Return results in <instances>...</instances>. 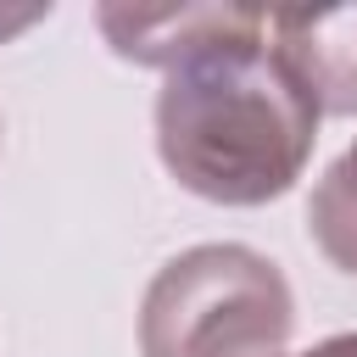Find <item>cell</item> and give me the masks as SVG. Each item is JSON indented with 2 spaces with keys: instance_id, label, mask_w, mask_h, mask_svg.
<instances>
[{
  "instance_id": "8992f818",
  "label": "cell",
  "mask_w": 357,
  "mask_h": 357,
  "mask_svg": "<svg viewBox=\"0 0 357 357\" xmlns=\"http://www.w3.org/2000/svg\"><path fill=\"white\" fill-rule=\"evenodd\" d=\"M301 357H357V335H329V340H318V346L301 351Z\"/></svg>"
},
{
  "instance_id": "277c9868",
  "label": "cell",
  "mask_w": 357,
  "mask_h": 357,
  "mask_svg": "<svg viewBox=\"0 0 357 357\" xmlns=\"http://www.w3.org/2000/svg\"><path fill=\"white\" fill-rule=\"evenodd\" d=\"M268 33L290 56L301 84L312 89L318 112H329V117L357 112V6L268 11Z\"/></svg>"
},
{
  "instance_id": "52a82bcc",
  "label": "cell",
  "mask_w": 357,
  "mask_h": 357,
  "mask_svg": "<svg viewBox=\"0 0 357 357\" xmlns=\"http://www.w3.org/2000/svg\"><path fill=\"white\" fill-rule=\"evenodd\" d=\"M39 17H45V11H17V17H6V11H0V39H6V33H17V28H28V22H39Z\"/></svg>"
},
{
  "instance_id": "3957f363",
  "label": "cell",
  "mask_w": 357,
  "mask_h": 357,
  "mask_svg": "<svg viewBox=\"0 0 357 357\" xmlns=\"http://www.w3.org/2000/svg\"><path fill=\"white\" fill-rule=\"evenodd\" d=\"M95 17L123 61L162 67V73L257 22L251 6H100Z\"/></svg>"
},
{
  "instance_id": "6da1fadb",
  "label": "cell",
  "mask_w": 357,
  "mask_h": 357,
  "mask_svg": "<svg viewBox=\"0 0 357 357\" xmlns=\"http://www.w3.org/2000/svg\"><path fill=\"white\" fill-rule=\"evenodd\" d=\"M318 100L257 22L162 78L156 95V151L162 167L201 201L262 206L279 201L318 139Z\"/></svg>"
},
{
  "instance_id": "7a4b0ae2",
  "label": "cell",
  "mask_w": 357,
  "mask_h": 357,
  "mask_svg": "<svg viewBox=\"0 0 357 357\" xmlns=\"http://www.w3.org/2000/svg\"><path fill=\"white\" fill-rule=\"evenodd\" d=\"M290 329V279L234 240L167 257L139 301V357H284Z\"/></svg>"
},
{
  "instance_id": "5b68a950",
  "label": "cell",
  "mask_w": 357,
  "mask_h": 357,
  "mask_svg": "<svg viewBox=\"0 0 357 357\" xmlns=\"http://www.w3.org/2000/svg\"><path fill=\"white\" fill-rule=\"evenodd\" d=\"M307 229H312L318 251H324L340 273H357V139H351V145L324 167V178L312 184Z\"/></svg>"
}]
</instances>
